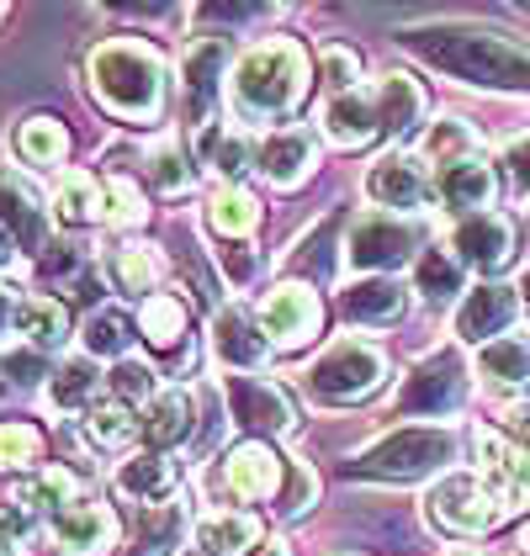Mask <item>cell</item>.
<instances>
[{"label": "cell", "mask_w": 530, "mask_h": 556, "mask_svg": "<svg viewBox=\"0 0 530 556\" xmlns=\"http://www.w3.org/2000/svg\"><path fill=\"white\" fill-rule=\"evenodd\" d=\"M197 546L207 556H250L261 546V519L255 514H207L197 525Z\"/></svg>", "instance_id": "obj_28"}, {"label": "cell", "mask_w": 530, "mask_h": 556, "mask_svg": "<svg viewBox=\"0 0 530 556\" xmlns=\"http://www.w3.org/2000/svg\"><path fill=\"white\" fill-rule=\"evenodd\" d=\"M213 355L223 366H234V371H261L270 361V340H265V329L244 307H223L213 318Z\"/></svg>", "instance_id": "obj_20"}, {"label": "cell", "mask_w": 530, "mask_h": 556, "mask_svg": "<svg viewBox=\"0 0 530 556\" xmlns=\"http://www.w3.org/2000/svg\"><path fill=\"white\" fill-rule=\"evenodd\" d=\"M33 504L27 498H0V556H11L16 546H27L33 535Z\"/></svg>", "instance_id": "obj_44"}, {"label": "cell", "mask_w": 530, "mask_h": 556, "mask_svg": "<svg viewBox=\"0 0 530 556\" xmlns=\"http://www.w3.org/2000/svg\"><path fill=\"white\" fill-rule=\"evenodd\" d=\"M382 377H388V355L377 344L340 340L313 361V371L303 382H308L318 403H361V397H371L382 387Z\"/></svg>", "instance_id": "obj_5"}, {"label": "cell", "mask_w": 530, "mask_h": 556, "mask_svg": "<svg viewBox=\"0 0 530 556\" xmlns=\"http://www.w3.org/2000/svg\"><path fill=\"white\" fill-rule=\"evenodd\" d=\"M223 392H228L234 425L250 429V440H276L292 429V403L281 387L261 382V377H223Z\"/></svg>", "instance_id": "obj_10"}, {"label": "cell", "mask_w": 530, "mask_h": 556, "mask_svg": "<svg viewBox=\"0 0 530 556\" xmlns=\"http://www.w3.org/2000/svg\"><path fill=\"white\" fill-rule=\"evenodd\" d=\"M261 556H287V546H265Z\"/></svg>", "instance_id": "obj_56"}, {"label": "cell", "mask_w": 530, "mask_h": 556, "mask_svg": "<svg viewBox=\"0 0 530 556\" xmlns=\"http://www.w3.org/2000/svg\"><path fill=\"white\" fill-rule=\"evenodd\" d=\"M425 154L445 170V165L472 160V154H478V138H472V128H467L462 117H445V123H436V128L425 132Z\"/></svg>", "instance_id": "obj_39"}, {"label": "cell", "mask_w": 530, "mask_h": 556, "mask_svg": "<svg viewBox=\"0 0 530 556\" xmlns=\"http://www.w3.org/2000/svg\"><path fill=\"white\" fill-rule=\"evenodd\" d=\"M371 96H377V123H382V132L403 138V132L419 128V117H425V90L414 86L408 75H382V86L371 90Z\"/></svg>", "instance_id": "obj_27"}, {"label": "cell", "mask_w": 530, "mask_h": 556, "mask_svg": "<svg viewBox=\"0 0 530 556\" xmlns=\"http://www.w3.org/2000/svg\"><path fill=\"white\" fill-rule=\"evenodd\" d=\"M430 170H425V160L419 154H382L371 170H366V197L377 202V207H388V213H419L425 202H430Z\"/></svg>", "instance_id": "obj_9"}, {"label": "cell", "mask_w": 530, "mask_h": 556, "mask_svg": "<svg viewBox=\"0 0 530 556\" xmlns=\"http://www.w3.org/2000/svg\"><path fill=\"white\" fill-rule=\"evenodd\" d=\"M138 334L154 344V350H176V340L186 334V302L171 292H154L138 307Z\"/></svg>", "instance_id": "obj_35"}, {"label": "cell", "mask_w": 530, "mask_h": 556, "mask_svg": "<svg viewBox=\"0 0 530 556\" xmlns=\"http://www.w3.org/2000/svg\"><path fill=\"white\" fill-rule=\"evenodd\" d=\"M451 255L462 260V265H472V270H504L509 255H515V228L504 223L499 213H472L456 223V233H451Z\"/></svg>", "instance_id": "obj_14"}, {"label": "cell", "mask_w": 530, "mask_h": 556, "mask_svg": "<svg viewBox=\"0 0 530 556\" xmlns=\"http://www.w3.org/2000/svg\"><path fill=\"white\" fill-rule=\"evenodd\" d=\"M467 403V366H462V355L456 350H436V355H425L414 371H408V382L398 392V414H456Z\"/></svg>", "instance_id": "obj_7"}, {"label": "cell", "mask_w": 530, "mask_h": 556, "mask_svg": "<svg viewBox=\"0 0 530 556\" xmlns=\"http://www.w3.org/2000/svg\"><path fill=\"white\" fill-rule=\"evenodd\" d=\"M27 504H33V509H48V514H64L70 504H80V482H75L64 467H48V471H38V477H33Z\"/></svg>", "instance_id": "obj_42"}, {"label": "cell", "mask_w": 530, "mask_h": 556, "mask_svg": "<svg viewBox=\"0 0 530 556\" xmlns=\"http://www.w3.org/2000/svg\"><path fill=\"white\" fill-rule=\"evenodd\" d=\"M504 434H509L515 445H526V451H530V408H509V419H504Z\"/></svg>", "instance_id": "obj_51"}, {"label": "cell", "mask_w": 530, "mask_h": 556, "mask_svg": "<svg viewBox=\"0 0 530 556\" xmlns=\"http://www.w3.org/2000/svg\"><path fill=\"white\" fill-rule=\"evenodd\" d=\"M16 307H22V298H16L11 287H0V340L16 329Z\"/></svg>", "instance_id": "obj_52"}, {"label": "cell", "mask_w": 530, "mask_h": 556, "mask_svg": "<svg viewBox=\"0 0 530 556\" xmlns=\"http://www.w3.org/2000/svg\"><path fill=\"white\" fill-rule=\"evenodd\" d=\"M43 462V434L22 419L0 425V471H27Z\"/></svg>", "instance_id": "obj_40"}, {"label": "cell", "mask_w": 530, "mask_h": 556, "mask_svg": "<svg viewBox=\"0 0 530 556\" xmlns=\"http://www.w3.org/2000/svg\"><path fill=\"white\" fill-rule=\"evenodd\" d=\"M430 519L441 525V530H451V535H483V530H493L499 519H504V498L488 488L478 471H445L441 482L430 488Z\"/></svg>", "instance_id": "obj_6"}, {"label": "cell", "mask_w": 530, "mask_h": 556, "mask_svg": "<svg viewBox=\"0 0 530 556\" xmlns=\"http://www.w3.org/2000/svg\"><path fill=\"white\" fill-rule=\"evenodd\" d=\"M504 175H509V186L520 191V197H530V132H515L509 143H504Z\"/></svg>", "instance_id": "obj_47"}, {"label": "cell", "mask_w": 530, "mask_h": 556, "mask_svg": "<svg viewBox=\"0 0 530 556\" xmlns=\"http://www.w3.org/2000/svg\"><path fill=\"white\" fill-rule=\"evenodd\" d=\"M223 260H228L234 281H250V276H255V255H250V244H228V250H223Z\"/></svg>", "instance_id": "obj_50"}, {"label": "cell", "mask_w": 530, "mask_h": 556, "mask_svg": "<svg viewBox=\"0 0 530 556\" xmlns=\"http://www.w3.org/2000/svg\"><path fill=\"white\" fill-rule=\"evenodd\" d=\"M191 425H197V397L171 387V392H160V397L149 403V414L138 419V434H143L154 451H165V445H180V440L191 434Z\"/></svg>", "instance_id": "obj_25"}, {"label": "cell", "mask_w": 530, "mask_h": 556, "mask_svg": "<svg viewBox=\"0 0 530 556\" xmlns=\"http://www.w3.org/2000/svg\"><path fill=\"white\" fill-rule=\"evenodd\" d=\"M303 96H308V53L298 43H287V38L250 48L234 64V80H228L234 112L250 117V123H276V117L298 112Z\"/></svg>", "instance_id": "obj_2"}, {"label": "cell", "mask_w": 530, "mask_h": 556, "mask_svg": "<svg viewBox=\"0 0 530 556\" xmlns=\"http://www.w3.org/2000/svg\"><path fill=\"white\" fill-rule=\"evenodd\" d=\"M340 313L351 324H366V329H382V324H398L408 313V287L393 281V276H361L340 292Z\"/></svg>", "instance_id": "obj_21"}, {"label": "cell", "mask_w": 530, "mask_h": 556, "mask_svg": "<svg viewBox=\"0 0 530 556\" xmlns=\"http://www.w3.org/2000/svg\"><path fill=\"white\" fill-rule=\"evenodd\" d=\"M16 334H27L38 350H59V344L70 340V307L53 298H22V307H16Z\"/></svg>", "instance_id": "obj_30"}, {"label": "cell", "mask_w": 530, "mask_h": 556, "mask_svg": "<svg viewBox=\"0 0 530 556\" xmlns=\"http://www.w3.org/2000/svg\"><path fill=\"white\" fill-rule=\"evenodd\" d=\"M436 191H441V202L451 213L472 217V213H488L499 180H493V165H483V160L472 154V160H462V165H445V170L436 175Z\"/></svg>", "instance_id": "obj_23"}, {"label": "cell", "mask_w": 530, "mask_h": 556, "mask_svg": "<svg viewBox=\"0 0 530 556\" xmlns=\"http://www.w3.org/2000/svg\"><path fill=\"white\" fill-rule=\"evenodd\" d=\"M138 334V318L128 307H96L86 318V355H117L128 361V344Z\"/></svg>", "instance_id": "obj_34"}, {"label": "cell", "mask_w": 530, "mask_h": 556, "mask_svg": "<svg viewBox=\"0 0 530 556\" xmlns=\"http://www.w3.org/2000/svg\"><path fill=\"white\" fill-rule=\"evenodd\" d=\"M403 43L441 75L478 90H530V48L499 27L478 22H436V27H408Z\"/></svg>", "instance_id": "obj_1"}, {"label": "cell", "mask_w": 530, "mask_h": 556, "mask_svg": "<svg viewBox=\"0 0 530 556\" xmlns=\"http://www.w3.org/2000/svg\"><path fill=\"white\" fill-rule=\"evenodd\" d=\"M149 175H154V186H160L165 197L191 191V165H186V154H180L176 143H160V149L149 154Z\"/></svg>", "instance_id": "obj_43"}, {"label": "cell", "mask_w": 530, "mask_h": 556, "mask_svg": "<svg viewBox=\"0 0 530 556\" xmlns=\"http://www.w3.org/2000/svg\"><path fill=\"white\" fill-rule=\"evenodd\" d=\"M53 546L64 556H106L117 546V519L101 504H70L64 514H53Z\"/></svg>", "instance_id": "obj_17"}, {"label": "cell", "mask_w": 530, "mask_h": 556, "mask_svg": "<svg viewBox=\"0 0 530 556\" xmlns=\"http://www.w3.org/2000/svg\"><path fill=\"white\" fill-rule=\"evenodd\" d=\"M5 377H16L22 387H33V382H43V377H53V371L43 366V355L22 350V355H11V361H5Z\"/></svg>", "instance_id": "obj_49"}, {"label": "cell", "mask_w": 530, "mask_h": 556, "mask_svg": "<svg viewBox=\"0 0 530 556\" xmlns=\"http://www.w3.org/2000/svg\"><path fill=\"white\" fill-rule=\"evenodd\" d=\"M261 329L270 344H281V350H298V344H308L318 329H324V307H318V292L303 287V281H287V287H276L261 307Z\"/></svg>", "instance_id": "obj_11"}, {"label": "cell", "mask_w": 530, "mask_h": 556, "mask_svg": "<svg viewBox=\"0 0 530 556\" xmlns=\"http://www.w3.org/2000/svg\"><path fill=\"white\" fill-rule=\"evenodd\" d=\"M143 213H149V207H143V197H138L132 180H112V186H106V217H112V223H143Z\"/></svg>", "instance_id": "obj_46"}, {"label": "cell", "mask_w": 530, "mask_h": 556, "mask_svg": "<svg viewBox=\"0 0 530 556\" xmlns=\"http://www.w3.org/2000/svg\"><path fill=\"white\" fill-rule=\"evenodd\" d=\"M96 382H101L96 355H70V361L53 371V382H48V403H53L59 414H75V408H86L90 397H96Z\"/></svg>", "instance_id": "obj_32"}, {"label": "cell", "mask_w": 530, "mask_h": 556, "mask_svg": "<svg viewBox=\"0 0 530 556\" xmlns=\"http://www.w3.org/2000/svg\"><path fill=\"white\" fill-rule=\"evenodd\" d=\"M456 462V434L441 425H414V429H393L382 434L377 445H366L351 462V477L366 482H419V477H436Z\"/></svg>", "instance_id": "obj_4"}, {"label": "cell", "mask_w": 530, "mask_h": 556, "mask_svg": "<svg viewBox=\"0 0 530 556\" xmlns=\"http://www.w3.org/2000/svg\"><path fill=\"white\" fill-rule=\"evenodd\" d=\"M0 228L16 239V250H43L48 244V207L22 175L0 170Z\"/></svg>", "instance_id": "obj_18"}, {"label": "cell", "mask_w": 530, "mask_h": 556, "mask_svg": "<svg viewBox=\"0 0 530 556\" xmlns=\"http://www.w3.org/2000/svg\"><path fill=\"white\" fill-rule=\"evenodd\" d=\"M355 80H361L355 53H345V48H329V53H324V86L335 90V96H345V90H361Z\"/></svg>", "instance_id": "obj_48"}, {"label": "cell", "mask_w": 530, "mask_h": 556, "mask_svg": "<svg viewBox=\"0 0 530 556\" xmlns=\"http://www.w3.org/2000/svg\"><path fill=\"white\" fill-rule=\"evenodd\" d=\"M520 292H526V298H520V302H526V313H530V276H526V287H520Z\"/></svg>", "instance_id": "obj_57"}, {"label": "cell", "mask_w": 530, "mask_h": 556, "mask_svg": "<svg viewBox=\"0 0 530 556\" xmlns=\"http://www.w3.org/2000/svg\"><path fill=\"white\" fill-rule=\"evenodd\" d=\"M11 260H16V239H11V233H5V228H0V270H5V265H11Z\"/></svg>", "instance_id": "obj_53"}, {"label": "cell", "mask_w": 530, "mask_h": 556, "mask_svg": "<svg viewBox=\"0 0 530 556\" xmlns=\"http://www.w3.org/2000/svg\"><path fill=\"white\" fill-rule=\"evenodd\" d=\"M86 434L101 445V451H123L132 434H138V419L128 414V403H106V408H90Z\"/></svg>", "instance_id": "obj_41"}, {"label": "cell", "mask_w": 530, "mask_h": 556, "mask_svg": "<svg viewBox=\"0 0 530 556\" xmlns=\"http://www.w3.org/2000/svg\"><path fill=\"white\" fill-rule=\"evenodd\" d=\"M11 392V377H5V361H0V397Z\"/></svg>", "instance_id": "obj_54"}, {"label": "cell", "mask_w": 530, "mask_h": 556, "mask_svg": "<svg viewBox=\"0 0 530 556\" xmlns=\"http://www.w3.org/2000/svg\"><path fill=\"white\" fill-rule=\"evenodd\" d=\"M414 292L425 302H451L462 298V260L451 250H425L414 260Z\"/></svg>", "instance_id": "obj_36"}, {"label": "cell", "mask_w": 530, "mask_h": 556, "mask_svg": "<svg viewBox=\"0 0 530 556\" xmlns=\"http://www.w3.org/2000/svg\"><path fill=\"white\" fill-rule=\"evenodd\" d=\"M86 75L96 101L123 123H154L165 106V64L149 43H132V38L101 43L90 53Z\"/></svg>", "instance_id": "obj_3"}, {"label": "cell", "mask_w": 530, "mask_h": 556, "mask_svg": "<svg viewBox=\"0 0 530 556\" xmlns=\"http://www.w3.org/2000/svg\"><path fill=\"white\" fill-rule=\"evenodd\" d=\"M202 160H207V165H213V170H218L223 180L234 186L239 175L255 165V149L244 143V132H234V128H207V132H202Z\"/></svg>", "instance_id": "obj_37"}, {"label": "cell", "mask_w": 530, "mask_h": 556, "mask_svg": "<svg viewBox=\"0 0 530 556\" xmlns=\"http://www.w3.org/2000/svg\"><path fill=\"white\" fill-rule=\"evenodd\" d=\"M419 250V233L414 223H403L393 213H366L355 217L351 239H345V260L355 270H371V276H393L398 265H408Z\"/></svg>", "instance_id": "obj_8"}, {"label": "cell", "mask_w": 530, "mask_h": 556, "mask_svg": "<svg viewBox=\"0 0 530 556\" xmlns=\"http://www.w3.org/2000/svg\"><path fill=\"white\" fill-rule=\"evenodd\" d=\"M106 387H112L117 403H138V397H154V371L143 361H117V371L106 377Z\"/></svg>", "instance_id": "obj_45"}, {"label": "cell", "mask_w": 530, "mask_h": 556, "mask_svg": "<svg viewBox=\"0 0 530 556\" xmlns=\"http://www.w3.org/2000/svg\"><path fill=\"white\" fill-rule=\"evenodd\" d=\"M478 377L488 392H526L530 387V340L526 334H504L478 350Z\"/></svg>", "instance_id": "obj_24"}, {"label": "cell", "mask_w": 530, "mask_h": 556, "mask_svg": "<svg viewBox=\"0 0 530 556\" xmlns=\"http://www.w3.org/2000/svg\"><path fill=\"white\" fill-rule=\"evenodd\" d=\"M324 132H329V143H340V149H366L382 123H377V96L371 90H345V96H329V106H324Z\"/></svg>", "instance_id": "obj_22"}, {"label": "cell", "mask_w": 530, "mask_h": 556, "mask_svg": "<svg viewBox=\"0 0 530 556\" xmlns=\"http://www.w3.org/2000/svg\"><path fill=\"white\" fill-rule=\"evenodd\" d=\"M16 149H22V160L27 165H64V154H70V132L59 128L53 117H33L22 138H16Z\"/></svg>", "instance_id": "obj_38"}, {"label": "cell", "mask_w": 530, "mask_h": 556, "mask_svg": "<svg viewBox=\"0 0 530 556\" xmlns=\"http://www.w3.org/2000/svg\"><path fill=\"white\" fill-rule=\"evenodd\" d=\"M106 276L128 292V298H154V281H160V255L149 250V244H117L112 255H106Z\"/></svg>", "instance_id": "obj_33"}, {"label": "cell", "mask_w": 530, "mask_h": 556, "mask_svg": "<svg viewBox=\"0 0 530 556\" xmlns=\"http://www.w3.org/2000/svg\"><path fill=\"white\" fill-rule=\"evenodd\" d=\"M207 217H213V228H218L223 239L244 244V239L255 233V223H261V202H255L244 186H218L213 202H207Z\"/></svg>", "instance_id": "obj_31"}, {"label": "cell", "mask_w": 530, "mask_h": 556, "mask_svg": "<svg viewBox=\"0 0 530 556\" xmlns=\"http://www.w3.org/2000/svg\"><path fill=\"white\" fill-rule=\"evenodd\" d=\"M445 556H483V552H472V546H451Z\"/></svg>", "instance_id": "obj_55"}, {"label": "cell", "mask_w": 530, "mask_h": 556, "mask_svg": "<svg viewBox=\"0 0 530 556\" xmlns=\"http://www.w3.org/2000/svg\"><path fill=\"white\" fill-rule=\"evenodd\" d=\"M53 213H59V223H70V228H86L96 217H106V197L96 191V180L86 170H64L59 186H53Z\"/></svg>", "instance_id": "obj_29"}, {"label": "cell", "mask_w": 530, "mask_h": 556, "mask_svg": "<svg viewBox=\"0 0 530 556\" xmlns=\"http://www.w3.org/2000/svg\"><path fill=\"white\" fill-rule=\"evenodd\" d=\"M313 160H318V143H313L308 128H276L261 149H255V170H261L276 191L303 186L313 170Z\"/></svg>", "instance_id": "obj_16"}, {"label": "cell", "mask_w": 530, "mask_h": 556, "mask_svg": "<svg viewBox=\"0 0 530 556\" xmlns=\"http://www.w3.org/2000/svg\"><path fill=\"white\" fill-rule=\"evenodd\" d=\"M478 477L504 498V509L530 504V451L515 445L509 434H499V429L478 434Z\"/></svg>", "instance_id": "obj_12"}, {"label": "cell", "mask_w": 530, "mask_h": 556, "mask_svg": "<svg viewBox=\"0 0 530 556\" xmlns=\"http://www.w3.org/2000/svg\"><path fill=\"white\" fill-rule=\"evenodd\" d=\"M223 64H228V38H202L180 64V96H186V117L207 123V112L223 101Z\"/></svg>", "instance_id": "obj_15"}, {"label": "cell", "mask_w": 530, "mask_h": 556, "mask_svg": "<svg viewBox=\"0 0 530 556\" xmlns=\"http://www.w3.org/2000/svg\"><path fill=\"white\" fill-rule=\"evenodd\" d=\"M223 488L234 498H276L281 493V456L265 440H244L223 462Z\"/></svg>", "instance_id": "obj_19"}, {"label": "cell", "mask_w": 530, "mask_h": 556, "mask_svg": "<svg viewBox=\"0 0 530 556\" xmlns=\"http://www.w3.org/2000/svg\"><path fill=\"white\" fill-rule=\"evenodd\" d=\"M520 287H504V281H483V287H472L462 307H456V340L462 344H493L504 340V329L515 324V313H520V298H515Z\"/></svg>", "instance_id": "obj_13"}, {"label": "cell", "mask_w": 530, "mask_h": 556, "mask_svg": "<svg viewBox=\"0 0 530 556\" xmlns=\"http://www.w3.org/2000/svg\"><path fill=\"white\" fill-rule=\"evenodd\" d=\"M117 493L132 498V504H165L171 493H176V467L165 462V456H154V451H143V456H132L117 467Z\"/></svg>", "instance_id": "obj_26"}]
</instances>
